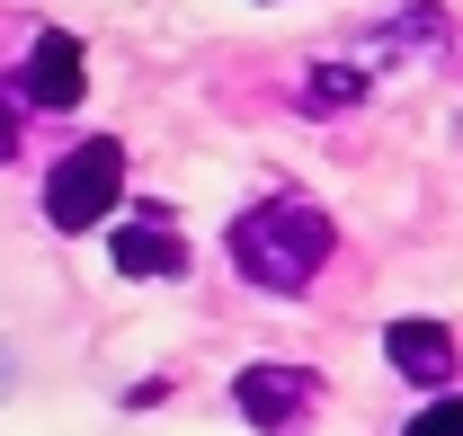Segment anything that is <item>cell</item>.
I'll use <instances>...</instances> for the list:
<instances>
[{"label": "cell", "instance_id": "6da1fadb", "mask_svg": "<svg viewBox=\"0 0 463 436\" xmlns=\"http://www.w3.org/2000/svg\"><path fill=\"white\" fill-rule=\"evenodd\" d=\"M330 214L321 205H303V196H268V205H250V214L232 223V268L250 276V285H268V294H303L321 259H330Z\"/></svg>", "mask_w": 463, "mask_h": 436}, {"label": "cell", "instance_id": "7a4b0ae2", "mask_svg": "<svg viewBox=\"0 0 463 436\" xmlns=\"http://www.w3.org/2000/svg\"><path fill=\"white\" fill-rule=\"evenodd\" d=\"M116 187H125V143L90 134V143L62 152L54 178H45V223H54V232H90V223L116 205Z\"/></svg>", "mask_w": 463, "mask_h": 436}, {"label": "cell", "instance_id": "3957f363", "mask_svg": "<svg viewBox=\"0 0 463 436\" xmlns=\"http://www.w3.org/2000/svg\"><path fill=\"white\" fill-rule=\"evenodd\" d=\"M312 401H321V383L294 374V365H250V374H241V410L268 436H303V410H312Z\"/></svg>", "mask_w": 463, "mask_h": 436}, {"label": "cell", "instance_id": "277c9868", "mask_svg": "<svg viewBox=\"0 0 463 436\" xmlns=\"http://www.w3.org/2000/svg\"><path fill=\"white\" fill-rule=\"evenodd\" d=\"M27 99L36 108H80V36H36L27 45Z\"/></svg>", "mask_w": 463, "mask_h": 436}, {"label": "cell", "instance_id": "5b68a950", "mask_svg": "<svg viewBox=\"0 0 463 436\" xmlns=\"http://www.w3.org/2000/svg\"><path fill=\"white\" fill-rule=\"evenodd\" d=\"M116 268H125V276H178V268H187V250H178V232H170L161 205H143V214L116 232Z\"/></svg>", "mask_w": 463, "mask_h": 436}, {"label": "cell", "instance_id": "8992f818", "mask_svg": "<svg viewBox=\"0 0 463 436\" xmlns=\"http://www.w3.org/2000/svg\"><path fill=\"white\" fill-rule=\"evenodd\" d=\"M383 347H392V365H402L410 383H446L455 374V329L446 321H392Z\"/></svg>", "mask_w": 463, "mask_h": 436}, {"label": "cell", "instance_id": "52a82bcc", "mask_svg": "<svg viewBox=\"0 0 463 436\" xmlns=\"http://www.w3.org/2000/svg\"><path fill=\"white\" fill-rule=\"evenodd\" d=\"M402 436H463V392H446V401H428L419 419H410Z\"/></svg>", "mask_w": 463, "mask_h": 436}, {"label": "cell", "instance_id": "ba28073f", "mask_svg": "<svg viewBox=\"0 0 463 436\" xmlns=\"http://www.w3.org/2000/svg\"><path fill=\"white\" fill-rule=\"evenodd\" d=\"M9 143H18V134H9V108H0V161H9Z\"/></svg>", "mask_w": 463, "mask_h": 436}]
</instances>
